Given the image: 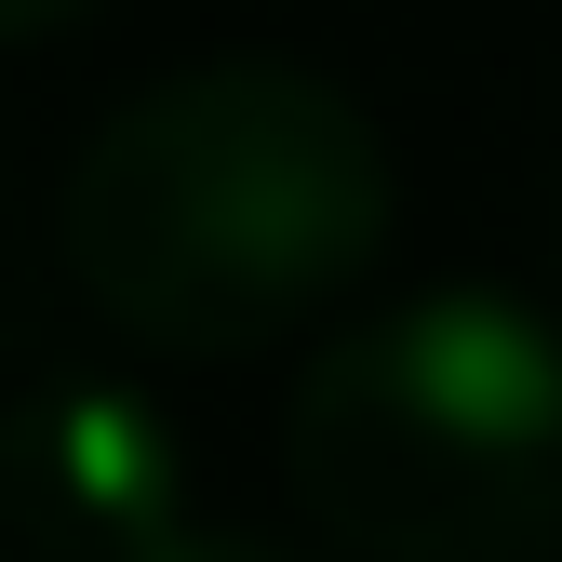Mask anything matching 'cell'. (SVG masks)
I'll return each instance as SVG.
<instances>
[{
    "label": "cell",
    "instance_id": "obj_5",
    "mask_svg": "<svg viewBox=\"0 0 562 562\" xmlns=\"http://www.w3.org/2000/svg\"><path fill=\"white\" fill-rule=\"evenodd\" d=\"M161 562H308V549H268V536H215V522H201V536H175Z\"/></svg>",
    "mask_w": 562,
    "mask_h": 562
},
{
    "label": "cell",
    "instance_id": "obj_4",
    "mask_svg": "<svg viewBox=\"0 0 562 562\" xmlns=\"http://www.w3.org/2000/svg\"><path fill=\"white\" fill-rule=\"evenodd\" d=\"M108 0H0V41H67V27H94Z\"/></svg>",
    "mask_w": 562,
    "mask_h": 562
},
{
    "label": "cell",
    "instance_id": "obj_3",
    "mask_svg": "<svg viewBox=\"0 0 562 562\" xmlns=\"http://www.w3.org/2000/svg\"><path fill=\"white\" fill-rule=\"evenodd\" d=\"M0 536L27 562H161L175 536H201L188 429L161 415V389L81 362L27 375L0 402Z\"/></svg>",
    "mask_w": 562,
    "mask_h": 562
},
{
    "label": "cell",
    "instance_id": "obj_2",
    "mask_svg": "<svg viewBox=\"0 0 562 562\" xmlns=\"http://www.w3.org/2000/svg\"><path fill=\"white\" fill-rule=\"evenodd\" d=\"M281 482L348 562H562V322L509 281L348 308L281 389Z\"/></svg>",
    "mask_w": 562,
    "mask_h": 562
},
{
    "label": "cell",
    "instance_id": "obj_6",
    "mask_svg": "<svg viewBox=\"0 0 562 562\" xmlns=\"http://www.w3.org/2000/svg\"><path fill=\"white\" fill-rule=\"evenodd\" d=\"M549 241H562V188H549Z\"/></svg>",
    "mask_w": 562,
    "mask_h": 562
},
{
    "label": "cell",
    "instance_id": "obj_1",
    "mask_svg": "<svg viewBox=\"0 0 562 562\" xmlns=\"http://www.w3.org/2000/svg\"><path fill=\"white\" fill-rule=\"evenodd\" d=\"M402 228L375 108L295 54H201L121 94L54 188L67 281L161 362H241L335 322Z\"/></svg>",
    "mask_w": 562,
    "mask_h": 562
}]
</instances>
